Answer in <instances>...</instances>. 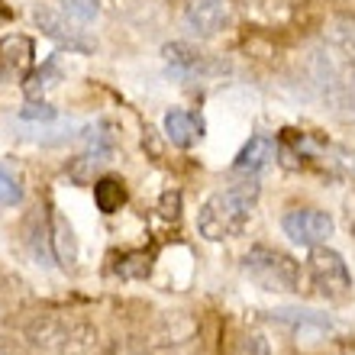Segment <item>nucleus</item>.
<instances>
[{
    "mask_svg": "<svg viewBox=\"0 0 355 355\" xmlns=\"http://www.w3.org/2000/svg\"><path fill=\"white\" fill-rule=\"evenodd\" d=\"M165 58H168V65L175 68L178 75H184V78H194V75H214V71H223V65H210V62H207V55L194 52V49L184 46V42H175V46L165 49Z\"/></svg>",
    "mask_w": 355,
    "mask_h": 355,
    "instance_id": "9b49d317",
    "label": "nucleus"
},
{
    "mask_svg": "<svg viewBox=\"0 0 355 355\" xmlns=\"http://www.w3.org/2000/svg\"><path fill=\"white\" fill-rule=\"evenodd\" d=\"M103 355H152V352L146 346H139V343H130V339H126V343H113Z\"/></svg>",
    "mask_w": 355,
    "mask_h": 355,
    "instance_id": "4be33fe9",
    "label": "nucleus"
},
{
    "mask_svg": "<svg viewBox=\"0 0 355 355\" xmlns=\"http://www.w3.org/2000/svg\"><path fill=\"white\" fill-rule=\"evenodd\" d=\"M271 162H275V142H271L268 136H252V139L243 146V152L236 155L233 171L243 178H259Z\"/></svg>",
    "mask_w": 355,
    "mask_h": 355,
    "instance_id": "1a4fd4ad",
    "label": "nucleus"
},
{
    "mask_svg": "<svg viewBox=\"0 0 355 355\" xmlns=\"http://www.w3.org/2000/svg\"><path fill=\"white\" fill-rule=\"evenodd\" d=\"M165 132L178 149H191L200 136H204V123L187 110H168L165 113Z\"/></svg>",
    "mask_w": 355,
    "mask_h": 355,
    "instance_id": "f8f14e48",
    "label": "nucleus"
},
{
    "mask_svg": "<svg viewBox=\"0 0 355 355\" xmlns=\"http://www.w3.org/2000/svg\"><path fill=\"white\" fill-rule=\"evenodd\" d=\"M19 333L36 355H85L97 339V329L75 313H36Z\"/></svg>",
    "mask_w": 355,
    "mask_h": 355,
    "instance_id": "f03ea898",
    "label": "nucleus"
},
{
    "mask_svg": "<svg viewBox=\"0 0 355 355\" xmlns=\"http://www.w3.org/2000/svg\"><path fill=\"white\" fill-rule=\"evenodd\" d=\"M197 339V323L187 313H165L152 329L149 346L162 355H181Z\"/></svg>",
    "mask_w": 355,
    "mask_h": 355,
    "instance_id": "6e6552de",
    "label": "nucleus"
},
{
    "mask_svg": "<svg viewBox=\"0 0 355 355\" xmlns=\"http://www.w3.org/2000/svg\"><path fill=\"white\" fill-rule=\"evenodd\" d=\"M62 3V13L65 17H71L75 23H94L97 19V13H101V0H58Z\"/></svg>",
    "mask_w": 355,
    "mask_h": 355,
    "instance_id": "a211bd4d",
    "label": "nucleus"
},
{
    "mask_svg": "<svg viewBox=\"0 0 355 355\" xmlns=\"http://www.w3.org/2000/svg\"><path fill=\"white\" fill-rule=\"evenodd\" d=\"M26 245L33 249V255L39 259V265L55 262V249H52V226H46L42 214H36L26 226Z\"/></svg>",
    "mask_w": 355,
    "mask_h": 355,
    "instance_id": "ddd939ff",
    "label": "nucleus"
},
{
    "mask_svg": "<svg viewBox=\"0 0 355 355\" xmlns=\"http://www.w3.org/2000/svg\"><path fill=\"white\" fill-rule=\"evenodd\" d=\"M329 42L355 65V17H343L329 26Z\"/></svg>",
    "mask_w": 355,
    "mask_h": 355,
    "instance_id": "f3484780",
    "label": "nucleus"
},
{
    "mask_svg": "<svg viewBox=\"0 0 355 355\" xmlns=\"http://www.w3.org/2000/svg\"><path fill=\"white\" fill-rule=\"evenodd\" d=\"M239 355H275V349L265 333H245L239 339Z\"/></svg>",
    "mask_w": 355,
    "mask_h": 355,
    "instance_id": "6ab92c4d",
    "label": "nucleus"
},
{
    "mask_svg": "<svg viewBox=\"0 0 355 355\" xmlns=\"http://www.w3.org/2000/svg\"><path fill=\"white\" fill-rule=\"evenodd\" d=\"M307 262H310V278H313V284H317V291L323 297L327 300L349 297V291H352V275H349L346 259H343L336 249H329L327 243L313 245Z\"/></svg>",
    "mask_w": 355,
    "mask_h": 355,
    "instance_id": "39448f33",
    "label": "nucleus"
},
{
    "mask_svg": "<svg viewBox=\"0 0 355 355\" xmlns=\"http://www.w3.org/2000/svg\"><path fill=\"white\" fill-rule=\"evenodd\" d=\"M236 23V0H181L178 26L191 39H214Z\"/></svg>",
    "mask_w": 355,
    "mask_h": 355,
    "instance_id": "20e7f679",
    "label": "nucleus"
},
{
    "mask_svg": "<svg viewBox=\"0 0 355 355\" xmlns=\"http://www.w3.org/2000/svg\"><path fill=\"white\" fill-rule=\"evenodd\" d=\"M52 249H55V262L71 268L78 259V243H75V233L68 226L65 216H52Z\"/></svg>",
    "mask_w": 355,
    "mask_h": 355,
    "instance_id": "2eb2a0df",
    "label": "nucleus"
},
{
    "mask_svg": "<svg viewBox=\"0 0 355 355\" xmlns=\"http://www.w3.org/2000/svg\"><path fill=\"white\" fill-rule=\"evenodd\" d=\"M271 320H278V323L294 327V329H304V327L333 329V320L327 313H313V310H271Z\"/></svg>",
    "mask_w": 355,
    "mask_h": 355,
    "instance_id": "dca6fc26",
    "label": "nucleus"
},
{
    "mask_svg": "<svg viewBox=\"0 0 355 355\" xmlns=\"http://www.w3.org/2000/svg\"><path fill=\"white\" fill-rule=\"evenodd\" d=\"M94 204L101 214H116L123 204H126V184L120 178H97L94 181Z\"/></svg>",
    "mask_w": 355,
    "mask_h": 355,
    "instance_id": "4468645a",
    "label": "nucleus"
},
{
    "mask_svg": "<svg viewBox=\"0 0 355 355\" xmlns=\"http://www.w3.org/2000/svg\"><path fill=\"white\" fill-rule=\"evenodd\" d=\"M33 62V42L26 36H3L0 39V85L13 81L17 75L26 71Z\"/></svg>",
    "mask_w": 355,
    "mask_h": 355,
    "instance_id": "9d476101",
    "label": "nucleus"
},
{
    "mask_svg": "<svg viewBox=\"0 0 355 355\" xmlns=\"http://www.w3.org/2000/svg\"><path fill=\"white\" fill-rule=\"evenodd\" d=\"M19 197H23V191H19V181L10 175L7 168H0V204H3V207H13V204H19Z\"/></svg>",
    "mask_w": 355,
    "mask_h": 355,
    "instance_id": "aec40b11",
    "label": "nucleus"
},
{
    "mask_svg": "<svg viewBox=\"0 0 355 355\" xmlns=\"http://www.w3.org/2000/svg\"><path fill=\"white\" fill-rule=\"evenodd\" d=\"M255 200H259L255 178H243L236 184L214 191L197 210V233L207 243H226V239L243 236L249 220H252Z\"/></svg>",
    "mask_w": 355,
    "mask_h": 355,
    "instance_id": "f257e3e1",
    "label": "nucleus"
},
{
    "mask_svg": "<svg viewBox=\"0 0 355 355\" xmlns=\"http://www.w3.org/2000/svg\"><path fill=\"white\" fill-rule=\"evenodd\" d=\"M281 230L291 243L297 245H323L333 236V216L323 214V210H313V207H294L281 216Z\"/></svg>",
    "mask_w": 355,
    "mask_h": 355,
    "instance_id": "423d86ee",
    "label": "nucleus"
},
{
    "mask_svg": "<svg viewBox=\"0 0 355 355\" xmlns=\"http://www.w3.org/2000/svg\"><path fill=\"white\" fill-rule=\"evenodd\" d=\"M7 17H10V10L3 7V3H0V23H3V19H7Z\"/></svg>",
    "mask_w": 355,
    "mask_h": 355,
    "instance_id": "5701e85b",
    "label": "nucleus"
},
{
    "mask_svg": "<svg viewBox=\"0 0 355 355\" xmlns=\"http://www.w3.org/2000/svg\"><path fill=\"white\" fill-rule=\"evenodd\" d=\"M243 271L262 291H278V294L300 291V265L288 252L271 249V245H252L243 255Z\"/></svg>",
    "mask_w": 355,
    "mask_h": 355,
    "instance_id": "7ed1b4c3",
    "label": "nucleus"
},
{
    "mask_svg": "<svg viewBox=\"0 0 355 355\" xmlns=\"http://www.w3.org/2000/svg\"><path fill=\"white\" fill-rule=\"evenodd\" d=\"M58 110L55 107H49V103H29V107H23L19 110V120H33V123H49V120H55Z\"/></svg>",
    "mask_w": 355,
    "mask_h": 355,
    "instance_id": "412c9836",
    "label": "nucleus"
},
{
    "mask_svg": "<svg viewBox=\"0 0 355 355\" xmlns=\"http://www.w3.org/2000/svg\"><path fill=\"white\" fill-rule=\"evenodd\" d=\"M33 17H36V26L42 29L49 39H55L62 49L81 52V55L94 52V42L85 36V29H78L81 23H75L71 17H65V13H58V10H52V7H36Z\"/></svg>",
    "mask_w": 355,
    "mask_h": 355,
    "instance_id": "0eeeda50",
    "label": "nucleus"
}]
</instances>
